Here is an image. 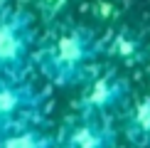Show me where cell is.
Returning <instances> with one entry per match:
<instances>
[{
  "mask_svg": "<svg viewBox=\"0 0 150 148\" xmlns=\"http://www.w3.org/2000/svg\"><path fill=\"white\" fill-rule=\"evenodd\" d=\"M37 101V96L32 94V89L27 86H10V84H0V131L12 123L20 111L27 106H32Z\"/></svg>",
  "mask_w": 150,
  "mask_h": 148,
  "instance_id": "4",
  "label": "cell"
},
{
  "mask_svg": "<svg viewBox=\"0 0 150 148\" xmlns=\"http://www.w3.org/2000/svg\"><path fill=\"white\" fill-rule=\"evenodd\" d=\"M93 54V40L84 30H71L62 35L45 54V72L57 84H69L79 77L81 67Z\"/></svg>",
  "mask_w": 150,
  "mask_h": 148,
  "instance_id": "1",
  "label": "cell"
},
{
  "mask_svg": "<svg viewBox=\"0 0 150 148\" xmlns=\"http://www.w3.org/2000/svg\"><path fill=\"white\" fill-rule=\"evenodd\" d=\"M128 136L138 146H150V96L140 99L128 121Z\"/></svg>",
  "mask_w": 150,
  "mask_h": 148,
  "instance_id": "6",
  "label": "cell"
},
{
  "mask_svg": "<svg viewBox=\"0 0 150 148\" xmlns=\"http://www.w3.org/2000/svg\"><path fill=\"white\" fill-rule=\"evenodd\" d=\"M126 94H128V84L121 77H116V74H106V77H98L91 84V89L86 91L84 101H81V109L91 111V114H98V111L116 106Z\"/></svg>",
  "mask_w": 150,
  "mask_h": 148,
  "instance_id": "3",
  "label": "cell"
},
{
  "mask_svg": "<svg viewBox=\"0 0 150 148\" xmlns=\"http://www.w3.org/2000/svg\"><path fill=\"white\" fill-rule=\"evenodd\" d=\"M30 32L25 15L0 22V72H17L27 57Z\"/></svg>",
  "mask_w": 150,
  "mask_h": 148,
  "instance_id": "2",
  "label": "cell"
},
{
  "mask_svg": "<svg viewBox=\"0 0 150 148\" xmlns=\"http://www.w3.org/2000/svg\"><path fill=\"white\" fill-rule=\"evenodd\" d=\"M49 146H52L49 136L40 131H30V128H20V131L0 136V148H49Z\"/></svg>",
  "mask_w": 150,
  "mask_h": 148,
  "instance_id": "7",
  "label": "cell"
},
{
  "mask_svg": "<svg viewBox=\"0 0 150 148\" xmlns=\"http://www.w3.org/2000/svg\"><path fill=\"white\" fill-rule=\"evenodd\" d=\"M111 143H113L111 131L93 121L79 123L67 138V148H111Z\"/></svg>",
  "mask_w": 150,
  "mask_h": 148,
  "instance_id": "5",
  "label": "cell"
}]
</instances>
